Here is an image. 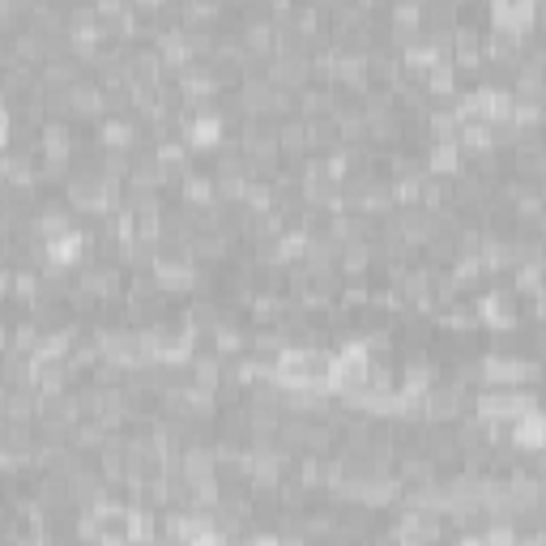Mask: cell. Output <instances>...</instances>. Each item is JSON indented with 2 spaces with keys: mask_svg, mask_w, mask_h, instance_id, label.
<instances>
[{
  "mask_svg": "<svg viewBox=\"0 0 546 546\" xmlns=\"http://www.w3.org/2000/svg\"><path fill=\"white\" fill-rule=\"evenodd\" d=\"M124 278H128V269L124 265H116V261H90V265H82L73 273V282L82 286V291L99 303H120V295H124Z\"/></svg>",
  "mask_w": 546,
  "mask_h": 546,
  "instance_id": "obj_1",
  "label": "cell"
},
{
  "mask_svg": "<svg viewBox=\"0 0 546 546\" xmlns=\"http://www.w3.org/2000/svg\"><path fill=\"white\" fill-rule=\"evenodd\" d=\"M64 103H69V120H103L107 116V90L86 73L64 90Z\"/></svg>",
  "mask_w": 546,
  "mask_h": 546,
  "instance_id": "obj_2",
  "label": "cell"
},
{
  "mask_svg": "<svg viewBox=\"0 0 546 546\" xmlns=\"http://www.w3.org/2000/svg\"><path fill=\"white\" fill-rule=\"evenodd\" d=\"M440 376H444L440 367L431 363V359L423 355V350H414V355H410L406 363H401V372H397V393H406V397H423Z\"/></svg>",
  "mask_w": 546,
  "mask_h": 546,
  "instance_id": "obj_3",
  "label": "cell"
},
{
  "mask_svg": "<svg viewBox=\"0 0 546 546\" xmlns=\"http://www.w3.org/2000/svg\"><path fill=\"white\" fill-rule=\"evenodd\" d=\"M419 158H423V171L440 175V180H457L465 171V154H461L457 141H427Z\"/></svg>",
  "mask_w": 546,
  "mask_h": 546,
  "instance_id": "obj_4",
  "label": "cell"
},
{
  "mask_svg": "<svg viewBox=\"0 0 546 546\" xmlns=\"http://www.w3.org/2000/svg\"><path fill=\"white\" fill-rule=\"evenodd\" d=\"M423 94H427V99L431 103H448V99H453V94L461 90V77H457V69H453V60H436V64H431V69L423 73Z\"/></svg>",
  "mask_w": 546,
  "mask_h": 546,
  "instance_id": "obj_5",
  "label": "cell"
},
{
  "mask_svg": "<svg viewBox=\"0 0 546 546\" xmlns=\"http://www.w3.org/2000/svg\"><path fill=\"white\" fill-rule=\"evenodd\" d=\"M205 342H210V350L214 355H222V359H239V355H248V333L235 325V320H227L222 316L218 325L205 333Z\"/></svg>",
  "mask_w": 546,
  "mask_h": 546,
  "instance_id": "obj_6",
  "label": "cell"
},
{
  "mask_svg": "<svg viewBox=\"0 0 546 546\" xmlns=\"http://www.w3.org/2000/svg\"><path fill=\"white\" fill-rule=\"evenodd\" d=\"M82 73H86V69H82V64H77L73 56L43 60V64H39V90H47V94H52V90H69Z\"/></svg>",
  "mask_w": 546,
  "mask_h": 546,
  "instance_id": "obj_7",
  "label": "cell"
},
{
  "mask_svg": "<svg viewBox=\"0 0 546 546\" xmlns=\"http://www.w3.org/2000/svg\"><path fill=\"white\" fill-rule=\"evenodd\" d=\"M222 372H227V359L222 355H214V350H192V359H188V380L192 384H201V389H218Z\"/></svg>",
  "mask_w": 546,
  "mask_h": 546,
  "instance_id": "obj_8",
  "label": "cell"
},
{
  "mask_svg": "<svg viewBox=\"0 0 546 546\" xmlns=\"http://www.w3.org/2000/svg\"><path fill=\"white\" fill-rule=\"evenodd\" d=\"M180 205H188V210L214 205V175L210 171H188L180 180Z\"/></svg>",
  "mask_w": 546,
  "mask_h": 546,
  "instance_id": "obj_9",
  "label": "cell"
},
{
  "mask_svg": "<svg viewBox=\"0 0 546 546\" xmlns=\"http://www.w3.org/2000/svg\"><path fill=\"white\" fill-rule=\"evenodd\" d=\"M508 291L517 299L542 295V261H517L508 269Z\"/></svg>",
  "mask_w": 546,
  "mask_h": 546,
  "instance_id": "obj_10",
  "label": "cell"
},
{
  "mask_svg": "<svg viewBox=\"0 0 546 546\" xmlns=\"http://www.w3.org/2000/svg\"><path fill=\"white\" fill-rule=\"evenodd\" d=\"M43 295V269L39 265H13V303H26Z\"/></svg>",
  "mask_w": 546,
  "mask_h": 546,
  "instance_id": "obj_11",
  "label": "cell"
},
{
  "mask_svg": "<svg viewBox=\"0 0 546 546\" xmlns=\"http://www.w3.org/2000/svg\"><path fill=\"white\" fill-rule=\"evenodd\" d=\"M295 478L308 491H320V483H325V457H320V453H299L295 457Z\"/></svg>",
  "mask_w": 546,
  "mask_h": 546,
  "instance_id": "obj_12",
  "label": "cell"
},
{
  "mask_svg": "<svg viewBox=\"0 0 546 546\" xmlns=\"http://www.w3.org/2000/svg\"><path fill=\"white\" fill-rule=\"evenodd\" d=\"M0 299H13V265H0Z\"/></svg>",
  "mask_w": 546,
  "mask_h": 546,
  "instance_id": "obj_13",
  "label": "cell"
},
{
  "mask_svg": "<svg viewBox=\"0 0 546 546\" xmlns=\"http://www.w3.org/2000/svg\"><path fill=\"white\" fill-rule=\"evenodd\" d=\"M9 350V320H0V355Z\"/></svg>",
  "mask_w": 546,
  "mask_h": 546,
  "instance_id": "obj_14",
  "label": "cell"
},
{
  "mask_svg": "<svg viewBox=\"0 0 546 546\" xmlns=\"http://www.w3.org/2000/svg\"><path fill=\"white\" fill-rule=\"evenodd\" d=\"M5 393H9V389H5V384H0V414H5Z\"/></svg>",
  "mask_w": 546,
  "mask_h": 546,
  "instance_id": "obj_15",
  "label": "cell"
}]
</instances>
